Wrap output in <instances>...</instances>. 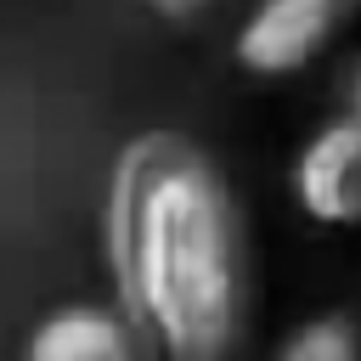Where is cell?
I'll return each instance as SVG.
<instances>
[{
  "mask_svg": "<svg viewBox=\"0 0 361 361\" xmlns=\"http://www.w3.org/2000/svg\"><path fill=\"white\" fill-rule=\"evenodd\" d=\"M344 113L361 118V56H355V68H350V107H344Z\"/></svg>",
  "mask_w": 361,
  "mask_h": 361,
  "instance_id": "cell-7",
  "label": "cell"
},
{
  "mask_svg": "<svg viewBox=\"0 0 361 361\" xmlns=\"http://www.w3.org/2000/svg\"><path fill=\"white\" fill-rule=\"evenodd\" d=\"M288 192L299 214L316 226H333V231L361 226V118L355 113H338L299 141L288 164Z\"/></svg>",
  "mask_w": 361,
  "mask_h": 361,
  "instance_id": "cell-3",
  "label": "cell"
},
{
  "mask_svg": "<svg viewBox=\"0 0 361 361\" xmlns=\"http://www.w3.org/2000/svg\"><path fill=\"white\" fill-rule=\"evenodd\" d=\"M152 11H164V17H197V11H209L214 0H147Z\"/></svg>",
  "mask_w": 361,
  "mask_h": 361,
  "instance_id": "cell-6",
  "label": "cell"
},
{
  "mask_svg": "<svg viewBox=\"0 0 361 361\" xmlns=\"http://www.w3.org/2000/svg\"><path fill=\"white\" fill-rule=\"evenodd\" d=\"M113 310L152 361H243L254 338V231L214 164L180 130L118 147L102 197Z\"/></svg>",
  "mask_w": 361,
  "mask_h": 361,
  "instance_id": "cell-1",
  "label": "cell"
},
{
  "mask_svg": "<svg viewBox=\"0 0 361 361\" xmlns=\"http://www.w3.org/2000/svg\"><path fill=\"white\" fill-rule=\"evenodd\" d=\"M350 11V0H248L231 28V62L254 79H293L338 45Z\"/></svg>",
  "mask_w": 361,
  "mask_h": 361,
  "instance_id": "cell-2",
  "label": "cell"
},
{
  "mask_svg": "<svg viewBox=\"0 0 361 361\" xmlns=\"http://www.w3.org/2000/svg\"><path fill=\"white\" fill-rule=\"evenodd\" d=\"M23 361H152V350L113 305L73 299V305L45 310L28 327Z\"/></svg>",
  "mask_w": 361,
  "mask_h": 361,
  "instance_id": "cell-4",
  "label": "cell"
},
{
  "mask_svg": "<svg viewBox=\"0 0 361 361\" xmlns=\"http://www.w3.org/2000/svg\"><path fill=\"white\" fill-rule=\"evenodd\" d=\"M271 361H361V327L338 310H322L310 322H299Z\"/></svg>",
  "mask_w": 361,
  "mask_h": 361,
  "instance_id": "cell-5",
  "label": "cell"
},
{
  "mask_svg": "<svg viewBox=\"0 0 361 361\" xmlns=\"http://www.w3.org/2000/svg\"><path fill=\"white\" fill-rule=\"evenodd\" d=\"M350 6H361V0H350Z\"/></svg>",
  "mask_w": 361,
  "mask_h": 361,
  "instance_id": "cell-8",
  "label": "cell"
}]
</instances>
